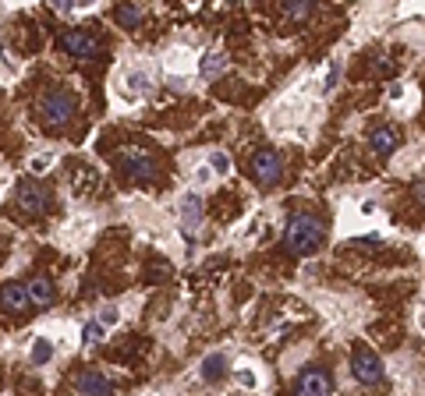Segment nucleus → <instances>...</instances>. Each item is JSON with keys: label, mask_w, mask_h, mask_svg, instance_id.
<instances>
[{"label": "nucleus", "mask_w": 425, "mask_h": 396, "mask_svg": "<svg viewBox=\"0 0 425 396\" xmlns=\"http://www.w3.org/2000/svg\"><path fill=\"white\" fill-rule=\"evenodd\" d=\"M323 234H326V230H323V219L301 212V216H294V219L287 223L284 244H287L291 255H308V251H315L319 244H323Z\"/></svg>", "instance_id": "obj_1"}, {"label": "nucleus", "mask_w": 425, "mask_h": 396, "mask_svg": "<svg viewBox=\"0 0 425 396\" xmlns=\"http://www.w3.org/2000/svg\"><path fill=\"white\" fill-rule=\"evenodd\" d=\"M75 110H78L75 92L53 89V92H46L43 103H39V117H43V124H50V128H61V124H68V121L75 117Z\"/></svg>", "instance_id": "obj_2"}, {"label": "nucleus", "mask_w": 425, "mask_h": 396, "mask_svg": "<svg viewBox=\"0 0 425 396\" xmlns=\"http://www.w3.org/2000/svg\"><path fill=\"white\" fill-rule=\"evenodd\" d=\"M15 202H18L22 212L39 216V212L50 209V188L39 184V181H32V177H25V181H18V188H15Z\"/></svg>", "instance_id": "obj_3"}, {"label": "nucleus", "mask_w": 425, "mask_h": 396, "mask_svg": "<svg viewBox=\"0 0 425 396\" xmlns=\"http://www.w3.org/2000/svg\"><path fill=\"white\" fill-rule=\"evenodd\" d=\"M351 375L361 382V386H376L383 379V361L376 351H368V347H354L351 351Z\"/></svg>", "instance_id": "obj_4"}, {"label": "nucleus", "mask_w": 425, "mask_h": 396, "mask_svg": "<svg viewBox=\"0 0 425 396\" xmlns=\"http://www.w3.org/2000/svg\"><path fill=\"white\" fill-rule=\"evenodd\" d=\"M252 174H255V181H259L262 188H273V184L280 181V174H284L280 152H277V149H259V152L252 156Z\"/></svg>", "instance_id": "obj_5"}, {"label": "nucleus", "mask_w": 425, "mask_h": 396, "mask_svg": "<svg viewBox=\"0 0 425 396\" xmlns=\"http://www.w3.org/2000/svg\"><path fill=\"white\" fill-rule=\"evenodd\" d=\"M61 46L71 57H78V61H89V57L99 53V39H96L92 29H68V32H61Z\"/></svg>", "instance_id": "obj_6"}, {"label": "nucleus", "mask_w": 425, "mask_h": 396, "mask_svg": "<svg viewBox=\"0 0 425 396\" xmlns=\"http://www.w3.org/2000/svg\"><path fill=\"white\" fill-rule=\"evenodd\" d=\"M121 166H124V174H131L135 181H152L156 177V159L149 152H138V149L124 152L121 156Z\"/></svg>", "instance_id": "obj_7"}, {"label": "nucleus", "mask_w": 425, "mask_h": 396, "mask_svg": "<svg viewBox=\"0 0 425 396\" xmlns=\"http://www.w3.org/2000/svg\"><path fill=\"white\" fill-rule=\"evenodd\" d=\"M0 308H4L8 315H25L32 308L25 283H8V287H0Z\"/></svg>", "instance_id": "obj_8"}, {"label": "nucleus", "mask_w": 425, "mask_h": 396, "mask_svg": "<svg viewBox=\"0 0 425 396\" xmlns=\"http://www.w3.org/2000/svg\"><path fill=\"white\" fill-rule=\"evenodd\" d=\"M75 389H78V396H114V382L103 372H82Z\"/></svg>", "instance_id": "obj_9"}, {"label": "nucleus", "mask_w": 425, "mask_h": 396, "mask_svg": "<svg viewBox=\"0 0 425 396\" xmlns=\"http://www.w3.org/2000/svg\"><path fill=\"white\" fill-rule=\"evenodd\" d=\"M298 396H333V382L323 372H305L298 379Z\"/></svg>", "instance_id": "obj_10"}, {"label": "nucleus", "mask_w": 425, "mask_h": 396, "mask_svg": "<svg viewBox=\"0 0 425 396\" xmlns=\"http://www.w3.org/2000/svg\"><path fill=\"white\" fill-rule=\"evenodd\" d=\"M25 291H29L32 308H50L53 301H57V291H53V283L46 276H36L32 283H25Z\"/></svg>", "instance_id": "obj_11"}, {"label": "nucleus", "mask_w": 425, "mask_h": 396, "mask_svg": "<svg viewBox=\"0 0 425 396\" xmlns=\"http://www.w3.org/2000/svg\"><path fill=\"white\" fill-rule=\"evenodd\" d=\"M368 145L376 149V156H394L397 152V145H401V135H397V128H376L368 135Z\"/></svg>", "instance_id": "obj_12"}, {"label": "nucleus", "mask_w": 425, "mask_h": 396, "mask_svg": "<svg viewBox=\"0 0 425 396\" xmlns=\"http://www.w3.org/2000/svg\"><path fill=\"white\" fill-rule=\"evenodd\" d=\"M114 18H117V25H121V29H128V32H131V29H138V25H142V8H138V4H121V8L114 11Z\"/></svg>", "instance_id": "obj_13"}, {"label": "nucleus", "mask_w": 425, "mask_h": 396, "mask_svg": "<svg viewBox=\"0 0 425 396\" xmlns=\"http://www.w3.org/2000/svg\"><path fill=\"white\" fill-rule=\"evenodd\" d=\"M224 372H227V358H224V354H209V358L202 361V379H206V382L224 379Z\"/></svg>", "instance_id": "obj_14"}, {"label": "nucleus", "mask_w": 425, "mask_h": 396, "mask_svg": "<svg viewBox=\"0 0 425 396\" xmlns=\"http://www.w3.org/2000/svg\"><path fill=\"white\" fill-rule=\"evenodd\" d=\"M181 219H185V230H188V234L199 226V219H202V202H199V195H188V198H185Z\"/></svg>", "instance_id": "obj_15"}, {"label": "nucleus", "mask_w": 425, "mask_h": 396, "mask_svg": "<svg viewBox=\"0 0 425 396\" xmlns=\"http://www.w3.org/2000/svg\"><path fill=\"white\" fill-rule=\"evenodd\" d=\"M284 15L291 22H305L312 15V4H308V0H284Z\"/></svg>", "instance_id": "obj_16"}, {"label": "nucleus", "mask_w": 425, "mask_h": 396, "mask_svg": "<svg viewBox=\"0 0 425 396\" xmlns=\"http://www.w3.org/2000/svg\"><path fill=\"white\" fill-rule=\"evenodd\" d=\"M224 71V53H206L202 57V75L206 78H217Z\"/></svg>", "instance_id": "obj_17"}, {"label": "nucleus", "mask_w": 425, "mask_h": 396, "mask_svg": "<svg viewBox=\"0 0 425 396\" xmlns=\"http://www.w3.org/2000/svg\"><path fill=\"white\" fill-rule=\"evenodd\" d=\"M50 358H53V344H50V339H36V344H32V361L46 365Z\"/></svg>", "instance_id": "obj_18"}, {"label": "nucleus", "mask_w": 425, "mask_h": 396, "mask_svg": "<svg viewBox=\"0 0 425 396\" xmlns=\"http://www.w3.org/2000/svg\"><path fill=\"white\" fill-rule=\"evenodd\" d=\"M82 339H85V344H96V339H103V325H99V322H85Z\"/></svg>", "instance_id": "obj_19"}, {"label": "nucleus", "mask_w": 425, "mask_h": 396, "mask_svg": "<svg viewBox=\"0 0 425 396\" xmlns=\"http://www.w3.org/2000/svg\"><path fill=\"white\" fill-rule=\"evenodd\" d=\"M209 166L217 170V174H227L231 170V159H227V152H212V159H209Z\"/></svg>", "instance_id": "obj_20"}, {"label": "nucleus", "mask_w": 425, "mask_h": 396, "mask_svg": "<svg viewBox=\"0 0 425 396\" xmlns=\"http://www.w3.org/2000/svg\"><path fill=\"white\" fill-rule=\"evenodd\" d=\"M124 85H131V92H145V89H149V78L135 71V75H128V82H124Z\"/></svg>", "instance_id": "obj_21"}, {"label": "nucleus", "mask_w": 425, "mask_h": 396, "mask_svg": "<svg viewBox=\"0 0 425 396\" xmlns=\"http://www.w3.org/2000/svg\"><path fill=\"white\" fill-rule=\"evenodd\" d=\"M96 322H99L103 329H106V325H114V322H117V308H103V315H99Z\"/></svg>", "instance_id": "obj_22"}, {"label": "nucleus", "mask_w": 425, "mask_h": 396, "mask_svg": "<svg viewBox=\"0 0 425 396\" xmlns=\"http://www.w3.org/2000/svg\"><path fill=\"white\" fill-rule=\"evenodd\" d=\"M337 78H340V64H333V68H330V75H326V89H333V85H337Z\"/></svg>", "instance_id": "obj_23"}, {"label": "nucleus", "mask_w": 425, "mask_h": 396, "mask_svg": "<svg viewBox=\"0 0 425 396\" xmlns=\"http://www.w3.org/2000/svg\"><path fill=\"white\" fill-rule=\"evenodd\" d=\"M53 11H57V15H71V4H68V0H53Z\"/></svg>", "instance_id": "obj_24"}, {"label": "nucleus", "mask_w": 425, "mask_h": 396, "mask_svg": "<svg viewBox=\"0 0 425 396\" xmlns=\"http://www.w3.org/2000/svg\"><path fill=\"white\" fill-rule=\"evenodd\" d=\"M50 159H53V156H36V159H32V170H46Z\"/></svg>", "instance_id": "obj_25"}, {"label": "nucleus", "mask_w": 425, "mask_h": 396, "mask_svg": "<svg viewBox=\"0 0 425 396\" xmlns=\"http://www.w3.org/2000/svg\"><path fill=\"white\" fill-rule=\"evenodd\" d=\"M415 198L425 205V177H422V181H415Z\"/></svg>", "instance_id": "obj_26"}, {"label": "nucleus", "mask_w": 425, "mask_h": 396, "mask_svg": "<svg viewBox=\"0 0 425 396\" xmlns=\"http://www.w3.org/2000/svg\"><path fill=\"white\" fill-rule=\"evenodd\" d=\"M195 181H199V184H206V181H209V166H202V170H199V174H195Z\"/></svg>", "instance_id": "obj_27"}]
</instances>
